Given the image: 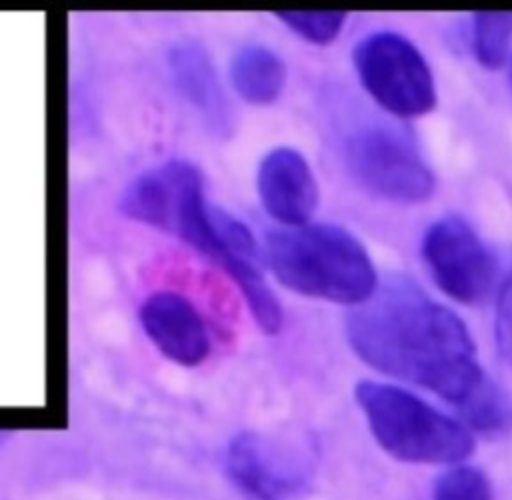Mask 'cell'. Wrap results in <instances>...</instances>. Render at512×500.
I'll use <instances>...</instances> for the list:
<instances>
[{
	"label": "cell",
	"mask_w": 512,
	"mask_h": 500,
	"mask_svg": "<svg viewBox=\"0 0 512 500\" xmlns=\"http://www.w3.org/2000/svg\"><path fill=\"white\" fill-rule=\"evenodd\" d=\"M354 398L378 446L396 460L456 464L474 450L468 426L400 386L366 378Z\"/></svg>",
	"instance_id": "obj_4"
},
{
	"label": "cell",
	"mask_w": 512,
	"mask_h": 500,
	"mask_svg": "<svg viewBox=\"0 0 512 500\" xmlns=\"http://www.w3.org/2000/svg\"><path fill=\"white\" fill-rule=\"evenodd\" d=\"M138 318L152 344L172 362L196 366L208 356L206 324L196 306L182 294L170 290L150 294L142 302Z\"/></svg>",
	"instance_id": "obj_11"
},
{
	"label": "cell",
	"mask_w": 512,
	"mask_h": 500,
	"mask_svg": "<svg viewBox=\"0 0 512 500\" xmlns=\"http://www.w3.org/2000/svg\"><path fill=\"white\" fill-rule=\"evenodd\" d=\"M432 500H492V484L474 466H454L434 480Z\"/></svg>",
	"instance_id": "obj_15"
},
{
	"label": "cell",
	"mask_w": 512,
	"mask_h": 500,
	"mask_svg": "<svg viewBox=\"0 0 512 500\" xmlns=\"http://www.w3.org/2000/svg\"><path fill=\"white\" fill-rule=\"evenodd\" d=\"M512 12L510 10H480L472 12L470 42L478 64L488 70H502L510 58Z\"/></svg>",
	"instance_id": "obj_13"
},
{
	"label": "cell",
	"mask_w": 512,
	"mask_h": 500,
	"mask_svg": "<svg viewBox=\"0 0 512 500\" xmlns=\"http://www.w3.org/2000/svg\"><path fill=\"white\" fill-rule=\"evenodd\" d=\"M496 292H498L496 322H494L496 344L500 348L502 358H508L510 354V282L508 278L502 282V286Z\"/></svg>",
	"instance_id": "obj_16"
},
{
	"label": "cell",
	"mask_w": 512,
	"mask_h": 500,
	"mask_svg": "<svg viewBox=\"0 0 512 500\" xmlns=\"http://www.w3.org/2000/svg\"><path fill=\"white\" fill-rule=\"evenodd\" d=\"M276 18L282 20L286 28H290L294 34H298L302 40L324 46L338 38L342 32L348 12L344 10H328V12H308V10H280L274 12Z\"/></svg>",
	"instance_id": "obj_14"
},
{
	"label": "cell",
	"mask_w": 512,
	"mask_h": 500,
	"mask_svg": "<svg viewBox=\"0 0 512 500\" xmlns=\"http://www.w3.org/2000/svg\"><path fill=\"white\" fill-rule=\"evenodd\" d=\"M230 82L248 104L266 106L278 100L286 84L282 58L262 44H246L230 60Z\"/></svg>",
	"instance_id": "obj_12"
},
{
	"label": "cell",
	"mask_w": 512,
	"mask_h": 500,
	"mask_svg": "<svg viewBox=\"0 0 512 500\" xmlns=\"http://www.w3.org/2000/svg\"><path fill=\"white\" fill-rule=\"evenodd\" d=\"M264 210L284 228L308 224L318 206V182L308 160L290 146L268 150L256 172Z\"/></svg>",
	"instance_id": "obj_9"
},
{
	"label": "cell",
	"mask_w": 512,
	"mask_h": 500,
	"mask_svg": "<svg viewBox=\"0 0 512 500\" xmlns=\"http://www.w3.org/2000/svg\"><path fill=\"white\" fill-rule=\"evenodd\" d=\"M266 260L276 280L302 296L358 306L378 288L364 244L336 224H304L266 234Z\"/></svg>",
	"instance_id": "obj_3"
},
{
	"label": "cell",
	"mask_w": 512,
	"mask_h": 500,
	"mask_svg": "<svg viewBox=\"0 0 512 500\" xmlns=\"http://www.w3.org/2000/svg\"><path fill=\"white\" fill-rule=\"evenodd\" d=\"M346 338L370 368L450 402L478 432L508 426V400L486 374L462 318L408 276H394L346 316Z\"/></svg>",
	"instance_id": "obj_1"
},
{
	"label": "cell",
	"mask_w": 512,
	"mask_h": 500,
	"mask_svg": "<svg viewBox=\"0 0 512 500\" xmlns=\"http://www.w3.org/2000/svg\"><path fill=\"white\" fill-rule=\"evenodd\" d=\"M352 178L370 194L398 204L430 198L436 178L414 142L390 126H364L344 146Z\"/></svg>",
	"instance_id": "obj_6"
},
{
	"label": "cell",
	"mask_w": 512,
	"mask_h": 500,
	"mask_svg": "<svg viewBox=\"0 0 512 500\" xmlns=\"http://www.w3.org/2000/svg\"><path fill=\"white\" fill-rule=\"evenodd\" d=\"M168 74L176 92L200 116L214 136L234 132V112L206 48L196 40H178L166 54Z\"/></svg>",
	"instance_id": "obj_10"
},
{
	"label": "cell",
	"mask_w": 512,
	"mask_h": 500,
	"mask_svg": "<svg viewBox=\"0 0 512 500\" xmlns=\"http://www.w3.org/2000/svg\"><path fill=\"white\" fill-rule=\"evenodd\" d=\"M352 62L364 90L386 112L416 118L436 106L432 70L406 36L392 30L366 34L356 42Z\"/></svg>",
	"instance_id": "obj_5"
},
{
	"label": "cell",
	"mask_w": 512,
	"mask_h": 500,
	"mask_svg": "<svg viewBox=\"0 0 512 500\" xmlns=\"http://www.w3.org/2000/svg\"><path fill=\"white\" fill-rule=\"evenodd\" d=\"M120 210L132 220L178 236L226 270L234 282L256 268L228 238L226 210L206 204L202 174L186 160H168L138 174L124 188Z\"/></svg>",
	"instance_id": "obj_2"
},
{
	"label": "cell",
	"mask_w": 512,
	"mask_h": 500,
	"mask_svg": "<svg viewBox=\"0 0 512 500\" xmlns=\"http://www.w3.org/2000/svg\"><path fill=\"white\" fill-rule=\"evenodd\" d=\"M226 470L254 500H296L312 476L306 450L262 432H240L230 440Z\"/></svg>",
	"instance_id": "obj_8"
},
{
	"label": "cell",
	"mask_w": 512,
	"mask_h": 500,
	"mask_svg": "<svg viewBox=\"0 0 512 500\" xmlns=\"http://www.w3.org/2000/svg\"><path fill=\"white\" fill-rule=\"evenodd\" d=\"M420 254L436 286L460 304H482L498 288L494 254L456 214H446L424 230Z\"/></svg>",
	"instance_id": "obj_7"
}]
</instances>
